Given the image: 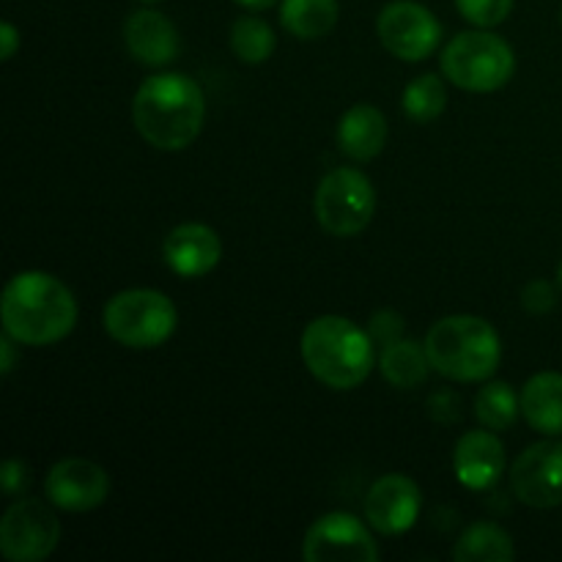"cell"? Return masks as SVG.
Instances as JSON below:
<instances>
[{"mask_svg": "<svg viewBox=\"0 0 562 562\" xmlns=\"http://www.w3.org/2000/svg\"><path fill=\"white\" fill-rule=\"evenodd\" d=\"M162 256L179 278H203L223 258V239L203 223H181L165 236Z\"/></svg>", "mask_w": 562, "mask_h": 562, "instance_id": "obj_14", "label": "cell"}, {"mask_svg": "<svg viewBox=\"0 0 562 562\" xmlns=\"http://www.w3.org/2000/svg\"><path fill=\"white\" fill-rule=\"evenodd\" d=\"M371 338L373 344L390 346L404 338V318L395 311H379L371 318Z\"/></svg>", "mask_w": 562, "mask_h": 562, "instance_id": "obj_26", "label": "cell"}, {"mask_svg": "<svg viewBox=\"0 0 562 562\" xmlns=\"http://www.w3.org/2000/svg\"><path fill=\"white\" fill-rule=\"evenodd\" d=\"M514 558L516 549L510 536L492 521L467 527L453 547L456 562H510Z\"/></svg>", "mask_w": 562, "mask_h": 562, "instance_id": "obj_21", "label": "cell"}, {"mask_svg": "<svg viewBox=\"0 0 562 562\" xmlns=\"http://www.w3.org/2000/svg\"><path fill=\"white\" fill-rule=\"evenodd\" d=\"M560 20H562V11H560Z\"/></svg>", "mask_w": 562, "mask_h": 562, "instance_id": "obj_34", "label": "cell"}, {"mask_svg": "<svg viewBox=\"0 0 562 562\" xmlns=\"http://www.w3.org/2000/svg\"><path fill=\"white\" fill-rule=\"evenodd\" d=\"M521 415V398L514 393L508 382H488L475 395V417L483 428L505 431Z\"/></svg>", "mask_w": 562, "mask_h": 562, "instance_id": "obj_23", "label": "cell"}, {"mask_svg": "<svg viewBox=\"0 0 562 562\" xmlns=\"http://www.w3.org/2000/svg\"><path fill=\"white\" fill-rule=\"evenodd\" d=\"M307 562H376L379 547L371 530L351 514L335 510L311 525L302 541Z\"/></svg>", "mask_w": 562, "mask_h": 562, "instance_id": "obj_10", "label": "cell"}, {"mask_svg": "<svg viewBox=\"0 0 562 562\" xmlns=\"http://www.w3.org/2000/svg\"><path fill=\"white\" fill-rule=\"evenodd\" d=\"M239 5H245V9L250 11H263V9H272V5H278L280 0H236Z\"/></svg>", "mask_w": 562, "mask_h": 562, "instance_id": "obj_31", "label": "cell"}, {"mask_svg": "<svg viewBox=\"0 0 562 562\" xmlns=\"http://www.w3.org/2000/svg\"><path fill=\"white\" fill-rule=\"evenodd\" d=\"M302 362L329 390H355L371 376L373 338L344 316H318L300 340Z\"/></svg>", "mask_w": 562, "mask_h": 562, "instance_id": "obj_3", "label": "cell"}, {"mask_svg": "<svg viewBox=\"0 0 562 562\" xmlns=\"http://www.w3.org/2000/svg\"><path fill=\"white\" fill-rule=\"evenodd\" d=\"M423 494L412 477L384 475L366 497V519L379 536H401L412 530L420 516Z\"/></svg>", "mask_w": 562, "mask_h": 562, "instance_id": "obj_13", "label": "cell"}, {"mask_svg": "<svg viewBox=\"0 0 562 562\" xmlns=\"http://www.w3.org/2000/svg\"><path fill=\"white\" fill-rule=\"evenodd\" d=\"M521 415L532 431L562 437V373L543 371L527 379L521 390Z\"/></svg>", "mask_w": 562, "mask_h": 562, "instance_id": "obj_18", "label": "cell"}, {"mask_svg": "<svg viewBox=\"0 0 562 562\" xmlns=\"http://www.w3.org/2000/svg\"><path fill=\"white\" fill-rule=\"evenodd\" d=\"M554 302H558V296H554V289L547 280H532V283L521 291V305H525V311L536 313V316L552 311Z\"/></svg>", "mask_w": 562, "mask_h": 562, "instance_id": "obj_27", "label": "cell"}, {"mask_svg": "<svg viewBox=\"0 0 562 562\" xmlns=\"http://www.w3.org/2000/svg\"><path fill=\"white\" fill-rule=\"evenodd\" d=\"M379 368H382V376L387 379L393 387L401 390L417 387V384L426 382L428 373L434 371L431 360H428L426 355V346L406 338L384 346L382 357H379Z\"/></svg>", "mask_w": 562, "mask_h": 562, "instance_id": "obj_20", "label": "cell"}, {"mask_svg": "<svg viewBox=\"0 0 562 562\" xmlns=\"http://www.w3.org/2000/svg\"><path fill=\"white\" fill-rule=\"evenodd\" d=\"M132 121L148 146L159 151H184L198 140L206 121L203 91L181 71H162L137 88Z\"/></svg>", "mask_w": 562, "mask_h": 562, "instance_id": "obj_1", "label": "cell"}, {"mask_svg": "<svg viewBox=\"0 0 562 562\" xmlns=\"http://www.w3.org/2000/svg\"><path fill=\"white\" fill-rule=\"evenodd\" d=\"M453 470L461 486L472 492H486L503 477L505 472V445L497 434L488 431H467L456 442Z\"/></svg>", "mask_w": 562, "mask_h": 562, "instance_id": "obj_15", "label": "cell"}, {"mask_svg": "<svg viewBox=\"0 0 562 562\" xmlns=\"http://www.w3.org/2000/svg\"><path fill=\"white\" fill-rule=\"evenodd\" d=\"M514 71V47L486 27L459 33L442 49V75L470 93L499 91L508 86Z\"/></svg>", "mask_w": 562, "mask_h": 562, "instance_id": "obj_5", "label": "cell"}, {"mask_svg": "<svg viewBox=\"0 0 562 562\" xmlns=\"http://www.w3.org/2000/svg\"><path fill=\"white\" fill-rule=\"evenodd\" d=\"M27 483H31V475H27L25 461L22 459L5 461L3 470H0V486H3V492L9 494V497H16V494L25 492Z\"/></svg>", "mask_w": 562, "mask_h": 562, "instance_id": "obj_28", "label": "cell"}, {"mask_svg": "<svg viewBox=\"0 0 562 562\" xmlns=\"http://www.w3.org/2000/svg\"><path fill=\"white\" fill-rule=\"evenodd\" d=\"M274 47H278V38H274L269 22L261 16H239L231 27V49L241 64H267Z\"/></svg>", "mask_w": 562, "mask_h": 562, "instance_id": "obj_22", "label": "cell"}, {"mask_svg": "<svg viewBox=\"0 0 562 562\" xmlns=\"http://www.w3.org/2000/svg\"><path fill=\"white\" fill-rule=\"evenodd\" d=\"M124 44L143 66H168L179 53V31L159 11L140 9L126 16Z\"/></svg>", "mask_w": 562, "mask_h": 562, "instance_id": "obj_16", "label": "cell"}, {"mask_svg": "<svg viewBox=\"0 0 562 562\" xmlns=\"http://www.w3.org/2000/svg\"><path fill=\"white\" fill-rule=\"evenodd\" d=\"M14 344L16 340L11 338V335H5V338L0 340V355H3V360H0V373H3V376H9V373L14 371V362H16Z\"/></svg>", "mask_w": 562, "mask_h": 562, "instance_id": "obj_30", "label": "cell"}, {"mask_svg": "<svg viewBox=\"0 0 562 562\" xmlns=\"http://www.w3.org/2000/svg\"><path fill=\"white\" fill-rule=\"evenodd\" d=\"M379 42L390 55L417 64L437 53L442 42V25L437 16L415 0H393L379 11L376 20Z\"/></svg>", "mask_w": 562, "mask_h": 562, "instance_id": "obj_9", "label": "cell"}, {"mask_svg": "<svg viewBox=\"0 0 562 562\" xmlns=\"http://www.w3.org/2000/svg\"><path fill=\"white\" fill-rule=\"evenodd\" d=\"M44 492L55 508L69 510V514H86V510L99 508L110 497V475L97 461L69 456L47 472Z\"/></svg>", "mask_w": 562, "mask_h": 562, "instance_id": "obj_12", "label": "cell"}, {"mask_svg": "<svg viewBox=\"0 0 562 562\" xmlns=\"http://www.w3.org/2000/svg\"><path fill=\"white\" fill-rule=\"evenodd\" d=\"M510 488L530 508L562 505V442H536L510 467Z\"/></svg>", "mask_w": 562, "mask_h": 562, "instance_id": "obj_11", "label": "cell"}, {"mask_svg": "<svg viewBox=\"0 0 562 562\" xmlns=\"http://www.w3.org/2000/svg\"><path fill=\"white\" fill-rule=\"evenodd\" d=\"M53 505V503H49ZM42 499L22 497L0 519V552L11 562H42L60 541V521Z\"/></svg>", "mask_w": 562, "mask_h": 562, "instance_id": "obj_8", "label": "cell"}, {"mask_svg": "<svg viewBox=\"0 0 562 562\" xmlns=\"http://www.w3.org/2000/svg\"><path fill=\"white\" fill-rule=\"evenodd\" d=\"M20 49V31L11 22L0 25V60H11Z\"/></svg>", "mask_w": 562, "mask_h": 562, "instance_id": "obj_29", "label": "cell"}, {"mask_svg": "<svg viewBox=\"0 0 562 562\" xmlns=\"http://www.w3.org/2000/svg\"><path fill=\"white\" fill-rule=\"evenodd\" d=\"M140 3H159V0H140Z\"/></svg>", "mask_w": 562, "mask_h": 562, "instance_id": "obj_33", "label": "cell"}, {"mask_svg": "<svg viewBox=\"0 0 562 562\" xmlns=\"http://www.w3.org/2000/svg\"><path fill=\"white\" fill-rule=\"evenodd\" d=\"M338 0H280V22L302 42L322 38L338 25Z\"/></svg>", "mask_w": 562, "mask_h": 562, "instance_id": "obj_19", "label": "cell"}, {"mask_svg": "<svg viewBox=\"0 0 562 562\" xmlns=\"http://www.w3.org/2000/svg\"><path fill=\"white\" fill-rule=\"evenodd\" d=\"M5 335L22 346H53L77 324V300L66 283L47 272H20L0 302Z\"/></svg>", "mask_w": 562, "mask_h": 562, "instance_id": "obj_2", "label": "cell"}, {"mask_svg": "<svg viewBox=\"0 0 562 562\" xmlns=\"http://www.w3.org/2000/svg\"><path fill=\"white\" fill-rule=\"evenodd\" d=\"M558 285H560V291H562V261H560V269H558Z\"/></svg>", "mask_w": 562, "mask_h": 562, "instance_id": "obj_32", "label": "cell"}, {"mask_svg": "<svg viewBox=\"0 0 562 562\" xmlns=\"http://www.w3.org/2000/svg\"><path fill=\"white\" fill-rule=\"evenodd\" d=\"M387 143V119L373 104H355L338 124V146L357 162H371Z\"/></svg>", "mask_w": 562, "mask_h": 562, "instance_id": "obj_17", "label": "cell"}, {"mask_svg": "<svg viewBox=\"0 0 562 562\" xmlns=\"http://www.w3.org/2000/svg\"><path fill=\"white\" fill-rule=\"evenodd\" d=\"M423 346L434 371L453 382H483L503 360L497 329L486 318L467 313L434 324Z\"/></svg>", "mask_w": 562, "mask_h": 562, "instance_id": "obj_4", "label": "cell"}, {"mask_svg": "<svg viewBox=\"0 0 562 562\" xmlns=\"http://www.w3.org/2000/svg\"><path fill=\"white\" fill-rule=\"evenodd\" d=\"M104 333L126 349H157L179 327L176 305L154 289L119 291L104 305Z\"/></svg>", "mask_w": 562, "mask_h": 562, "instance_id": "obj_6", "label": "cell"}, {"mask_svg": "<svg viewBox=\"0 0 562 562\" xmlns=\"http://www.w3.org/2000/svg\"><path fill=\"white\" fill-rule=\"evenodd\" d=\"M445 108H448V91L439 75H420L406 86L404 113L415 124H431L445 113Z\"/></svg>", "mask_w": 562, "mask_h": 562, "instance_id": "obj_24", "label": "cell"}, {"mask_svg": "<svg viewBox=\"0 0 562 562\" xmlns=\"http://www.w3.org/2000/svg\"><path fill=\"white\" fill-rule=\"evenodd\" d=\"M376 214V190L357 168H338L318 181L316 217L338 239L362 234Z\"/></svg>", "mask_w": 562, "mask_h": 562, "instance_id": "obj_7", "label": "cell"}, {"mask_svg": "<svg viewBox=\"0 0 562 562\" xmlns=\"http://www.w3.org/2000/svg\"><path fill=\"white\" fill-rule=\"evenodd\" d=\"M456 9L461 11L467 22L477 27H497L514 11V0H456Z\"/></svg>", "mask_w": 562, "mask_h": 562, "instance_id": "obj_25", "label": "cell"}]
</instances>
